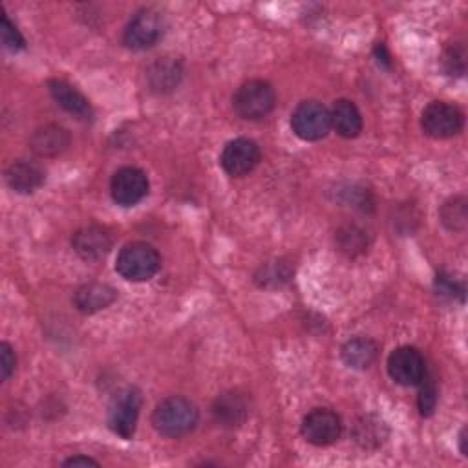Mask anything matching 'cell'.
Returning a JSON list of instances; mask_svg holds the SVG:
<instances>
[{"label": "cell", "instance_id": "obj_21", "mask_svg": "<svg viewBox=\"0 0 468 468\" xmlns=\"http://www.w3.org/2000/svg\"><path fill=\"white\" fill-rule=\"evenodd\" d=\"M335 241H336L338 250L349 258H355V256L366 252V249H367V234L364 229H360L356 225L340 227L336 230Z\"/></svg>", "mask_w": 468, "mask_h": 468}, {"label": "cell", "instance_id": "obj_2", "mask_svg": "<svg viewBox=\"0 0 468 468\" xmlns=\"http://www.w3.org/2000/svg\"><path fill=\"white\" fill-rule=\"evenodd\" d=\"M161 269L157 249L146 241L126 243L115 260V271L130 282H146Z\"/></svg>", "mask_w": 468, "mask_h": 468}, {"label": "cell", "instance_id": "obj_1", "mask_svg": "<svg viewBox=\"0 0 468 468\" xmlns=\"http://www.w3.org/2000/svg\"><path fill=\"white\" fill-rule=\"evenodd\" d=\"M197 408L192 400L174 395L163 399L154 413H152V426L157 433L177 439L190 433L197 424Z\"/></svg>", "mask_w": 468, "mask_h": 468}, {"label": "cell", "instance_id": "obj_31", "mask_svg": "<svg viewBox=\"0 0 468 468\" xmlns=\"http://www.w3.org/2000/svg\"><path fill=\"white\" fill-rule=\"evenodd\" d=\"M375 57H377V62H378L380 66H384V68H389V66H391L389 53H388V49H386V46H384L382 42H378V44L375 46Z\"/></svg>", "mask_w": 468, "mask_h": 468}, {"label": "cell", "instance_id": "obj_5", "mask_svg": "<svg viewBox=\"0 0 468 468\" xmlns=\"http://www.w3.org/2000/svg\"><path fill=\"white\" fill-rule=\"evenodd\" d=\"M464 115L459 106L446 101L430 102L420 115V126L433 139H448L463 130Z\"/></svg>", "mask_w": 468, "mask_h": 468}, {"label": "cell", "instance_id": "obj_18", "mask_svg": "<svg viewBox=\"0 0 468 468\" xmlns=\"http://www.w3.org/2000/svg\"><path fill=\"white\" fill-rule=\"evenodd\" d=\"M329 115H331V126L338 135L351 139L362 132V115L353 101L349 99L335 101Z\"/></svg>", "mask_w": 468, "mask_h": 468}, {"label": "cell", "instance_id": "obj_26", "mask_svg": "<svg viewBox=\"0 0 468 468\" xmlns=\"http://www.w3.org/2000/svg\"><path fill=\"white\" fill-rule=\"evenodd\" d=\"M417 386H420V391H419V397H417L419 411H420V415L428 417V415L433 413V410L437 406V386H435V380L428 373H424L422 380Z\"/></svg>", "mask_w": 468, "mask_h": 468}, {"label": "cell", "instance_id": "obj_12", "mask_svg": "<svg viewBox=\"0 0 468 468\" xmlns=\"http://www.w3.org/2000/svg\"><path fill=\"white\" fill-rule=\"evenodd\" d=\"M71 247L84 261H99L110 252L112 238L102 227L86 225L73 232Z\"/></svg>", "mask_w": 468, "mask_h": 468}, {"label": "cell", "instance_id": "obj_20", "mask_svg": "<svg viewBox=\"0 0 468 468\" xmlns=\"http://www.w3.org/2000/svg\"><path fill=\"white\" fill-rule=\"evenodd\" d=\"M353 439L364 450H375L388 439V426L377 415H362L353 426Z\"/></svg>", "mask_w": 468, "mask_h": 468}, {"label": "cell", "instance_id": "obj_23", "mask_svg": "<svg viewBox=\"0 0 468 468\" xmlns=\"http://www.w3.org/2000/svg\"><path fill=\"white\" fill-rule=\"evenodd\" d=\"M292 276V267L285 260H272L263 263L256 274L254 280L260 287H278L289 282Z\"/></svg>", "mask_w": 468, "mask_h": 468}, {"label": "cell", "instance_id": "obj_28", "mask_svg": "<svg viewBox=\"0 0 468 468\" xmlns=\"http://www.w3.org/2000/svg\"><path fill=\"white\" fill-rule=\"evenodd\" d=\"M435 283H437L439 294H446V296H450V298L459 296V298L463 300V294H464V283H463V282L453 280L450 274H439Z\"/></svg>", "mask_w": 468, "mask_h": 468}, {"label": "cell", "instance_id": "obj_6", "mask_svg": "<svg viewBox=\"0 0 468 468\" xmlns=\"http://www.w3.org/2000/svg\"><path fill=\"white\" fill-rule=\"evenodd\" d=\"M291 128L303 141H318L331 128L329 110L318 101H302L291 113Z\"/></svg>", "mask_w": 468, "mask_h": 468}, {"label": "cell", "instance_id": "obj_16", "mask_svg": "<svg viewBox=\"0 0 468 468\" xmlns=\"http://www.w3.org/2000/svg\"><path fill=\"white\" fill-rule=\"evenodd\" d=\"M115 298H117V291L112 285L101 283V282H90V283L80 285L75 291L73 303L80 313L93 314V313L112 305L115 302Z\"/></svg>", "mask_w": 468, "mask_h": 468}, {"label": "cell", "instance_id": "obj_19", "mask_svg": "<svg viewBox=\"0 0 468 468\" xmlns=\"http://www.w3.org/2000/svg\"><path fill=\"white\" fill-rule=\"evenodd\" d=\"M377 355H378L377 342L366 336L351 338L340 349V356L344 364L351 369H367L375 362Z\"/></svg>", "mask_w": 468, "mask_h": 468}, {"label": "cell", "instance_id": "obj_13", "mask_svg": "<svg viewBox=\"0 0 468 468\" xmlns=\"http://www.w3.org/2000/svg\"><path fill=\"white\" fill-rule=\"evenodd\" d=\"M214 420L223 428H238L249 417V400L239 391H225L212 404Z\"/></svg>", "mask_w": 468, "mask_h": 468}, {"label": "cell", "instance_id": "obj_10", "mask_svg": "<svg viewBox=\"0 0 468 468\" xmlns=\"http://www.w3.org/2000/svg\"><path fill=\"white\" fill-rule=\"evenodd\" d=\"M148 176L137 166L119 168L110 181L112 199L121 207L137 205L148 194Z\"/></svg>", "mask_w": 468, "mask_h": 468}, {"label": "cell", "instance_id": "obj_15", "mask_svg": "<svg viewBox=\"0 0 468 468\" xmlns=\"http://www.w3.org/2000/svg\"><path fill=\"white\" fill-rule=\"evenodd\" d=\"M69 132L60 124L38 126L29 137L31 150L40 157H55L62 154L69 146Z\"/></svg>", "mask_w": 468, "mask_h": 468}, {"label": "cell", "instance_id": "obj_3", "mask_svg": "<svg viewBox=\"0 0 468 468\" xmlns=\"http://www.w3.org/2000/svg\"><path fill=\"white\" fill-rule=\"evenodd\" d=\"M276 95L269 82L252 79L238 86L232 95L234 112L245 121H260L274 108Z\"/></svg>", "mask_w": 468, "mask_h": 468}, {"label": "cell", "instance_id": "obj_17", "mask_svg": "<svg viewBox=\"0 0 468 468\" xmlns=\"http://www.w3.org/2000/svg\"><path fill=\"white\" fill-rule=\"evenodd\" d=\"M48 90H49L53 101L68 113L75 115L77 119L91 117V106H90L88 99L77 88H73L69 82L60 80V79H51V80H48Z\"/></svg>", "mask_w": 468, "mask_h": 468}, {"label": "cell", "instance_id": "obj_8", "mask_svg": "<svg viewBox=\"0 0 468 468\" xmlns=\"http://www.w3.org/2000/svg\"><path fill=\"white\" fill-rule=\"evenodd\" d=\"M386 367L391 380L400 386H417L426 373L424 356L413 346H400L393 349L388 356Z\"/></svg>", "mask_w": 468, "mask_h": 468}, {"label": "cell", "instance_id": "obj_14", "mask_svg": "<svg viewBox=\"0 0 468 468\" xmlns=\"http://www.w3.org/2000/svg\"><path fill=\"white\" fill-rule=\"evenodd\" d=\"M44 168L38 163L27 159L13 161L5 170V181L9 188L18 194H31L38 190L44 185Z\"/></svg>", "mask_w": 468, "mask_h": 468}, {"label": "cell", "instance_id": "obj_11", "mask_svg": "<svg viewBox=\"0 0 468 468\" xmlns=\"http://www.w3.org/2000/svg\"><path fill=\"white\" fill-rule=\"evenodd\" d=\"M260 146L247 137H236L223 146L219 163L223 170L232 177H243L260 163Z\"/></svg>", "mask_w": 468, "mask_h": 468}, {"label": "cell", "instance_id": "obj_9", "mask_svg": "<svg viewBox=\"0 0 468 468\" xmlns=\"http://www.w3.org/2000/svg\"><path fill=\"white\" fill-rule=\"evenodd\" d=\"M302 435L314 446H329L342 433L340 417L329 408H314L302 419Z\"/></svg>", "mask_w": 468, "mask_h": 468}, {"label": "cell", "instance_id": "obj_22", "mask_svg": "<svg viewBox=\"0 0 468 468\" xmlns=\"http://www.w3.org/2000/svg\"><path fill=\"white\" fill-rule=\"evenodd\" d=\"M148 77H150V84H152L154 90L168 91V90L176 88L179 79H181L179 62H174V60H168V58L159 60L150 68Z\"/></svg>", "mask_w": 468, "mask_h": 468}, {"label": "cell", "instance_id": "obj_30", "mask_svg": "<svg viewBox=\"0 0 468 468\" xmlns=\"http://www.w3.org/2000/svg\"><path fill=\"white\" fill-rule=\"evenodd\" d=\"M79 464H82V466H88V464L99 466V463H97L95 459L86 457V455H73V457H69V459H66V461L62 463V466H79Z\"/></svg>", "mask_w": 468, "mask_h": 468}, {"label": "cell", "instance_id": "obj_4", "mask_svg": "<svg viewBox=\"0 0 468 468\" xmlns=\"http://www.w3.org/2000/svg\"><path fill=\"white\" fill-rule=\"evenodd\" d=\"M141 404H143V397L135 386L119 389L108 406L110 430L122 439H130L137 428Z\"/></svg>", "mask_w": 468, "mask_h": 468}, {"label": "cell", "instance_id": "obj_29", "mask_svg": "<svg viewBox=\"0 0 468 468\" xmlns=\"http://www.w3.org/2000/svg\"><path fill=\"white\" fill-rule=\"evenodd\" d=\"M16 366V356L7 342L0 344V369H2V380H7Z\"/></svg>", "mask_w": 468, "mask_h": 468}, {"label": "cell", "instance_id": "obj_7", "mask_svg": "<svg viewBox=\"0 0 468 468\" xmlns=\"http://www.w3.org/2000/svg\"><path fill=\"white\" fill-rule=\"evenodd\" d=\"M163 37V18L154 9L137 11L124 27L122 42L126 48L141 51L157 44Z\"/></svg>", "mask_w": 468, "mask_h": 468}, {"label": "cell", "instance_id": "obj_27", "mask_svg": "<svg viewBox=\"0 0 468 468\" xmlns=\"http://www.w3.org/2000/svg\"><path fill=\"white\" fill-rule=\"evenodd\" d=\"M0 31H2V42H4V46H5L9 51H20V49H24L26 40H24L22 33L18 31V27L9 20V16H7L5 13L2 15Z\"/></svg>", "mask_w": 468, "mask_h": 468}, {"label": "cell", "instance_id": "obj_24", "mask_svg": "<svg viewBox=\"0 0 468 468\" xmlns=\"http://www.w3.org/2000/svg\"><path fill=\"white\" fill-rule=\"evenodd\" d=\"M441 223L452 230V232H461L466 227V197L464 196H453L444 205L441 207Z\"/></svg>", "mask_w": 468, "mask_h": 468}, {"label": "cell", "instance_id": "obj_25", "mask_svg": "<svg viewBox=\"0 0 468 468\" xmlns=\"http://www.w3.org/2000/svg\"><path fill=\"white\" fill-rule=\"evenodd\" d=\"M442 68L448 75H464L466 69V49L461 42L450 44L442 53Z\"/></svg>", "mask_w": 468, "mask_h": 468}]
</instances>
